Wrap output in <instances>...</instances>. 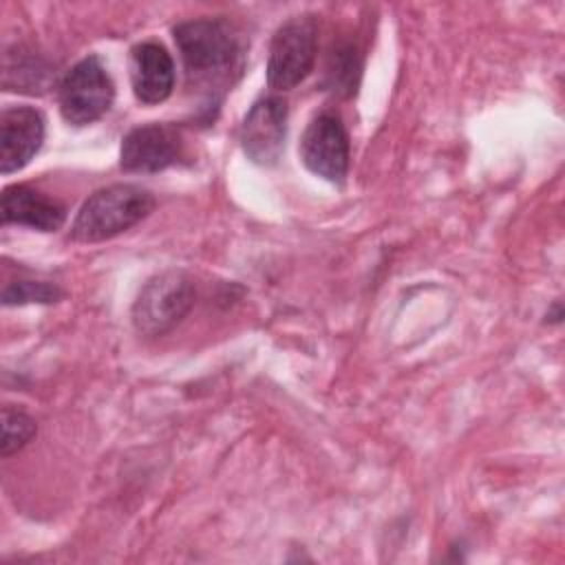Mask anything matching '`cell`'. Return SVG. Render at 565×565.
<instances>
[{"label": "cell", "mask_w": 565, "mask_h": 565, "mask_svg": "<svg viewBox=\"0 0 565 565\" xmlns=\"http://www.w3.org/2000/svg\"><path fill=\"white\" fill-rule=\"evenodd\" d=\"M188 86L201 88L212 104L232 86V75L243 66V44L223 18H194L172 26Z\"/></svg>", "instance_id": "6da1fadb"}, {"label": "cell", "mask_w": 565, "mask_h": 565, "mask_svg": "<svg viewBox=\"0 0 565 565\" xmlns=\"http://www.w3.org/2000/svg\"><path fill=\"white\" fill-rule=\"evenodd\" d=\"M157 201L150 190L135 183H113L93 192L79 207L71 238L77 243H102L143 221Z\"/></svg>", "instance_id": "7a4b0ae2"}, {"label": "cell", "mask_w": 565, "mask_h": 565, "mask_svg": "<svg viewBox=\"0 0 565 565\" xmlns=\"http://www.w3.org/2000/svg\"><path fill=\"white\" fill-rule=\"evenodd\" d=\"M196 285L183 269H166L143 282L132 302V324L143 338L170 333L194 307Z\"/></svg>", "instance_id": "3957f363"}, {"label": "cell", "mask_w": 565, "mask_h": 565, "mask_svg": "<svg viewBox=\"0 0 565 565\" xmlns=\"http://www.w3.org/2000/svg\"><path fill=\"white\" fill-rule=\"evenodd\" d=\"M318 20L313 13H300L285 20L271 42L267 55V84L276 90L296 88L316 64Z\"/></svg>", "instance_id": "277c9868"}, {"label": "cell", "mask_w": 565, "mask_h": 565, "mask_svg": "<svg viewBox=\"0 0 565 565\" xmlns=\"http://www.w3.org/2000/svg\"><path fill=\"white\" fill-rule=\"evenodd\" d=\"M115 99V82L97 55H88L71 66L60 86L57 104L66 124L88 126L104 117Z\"/></svg>", "instance_id": "5b68a950"}, {"label": "cell", "mask_w": 565, "mask_h": 565, "mask_svg": "<svg viewBox=\"0 0 565 565\" xmlns=\"http://www.w3.org/2000/svg\"><path fill=\"white\" fill-rule=\"evenodd\" d=\"M300 159L311 174L329 183L340 185L347 179L351 143L340 115L322 110L309 121L300 139Z\"/></svg>", "instance_id": "8992f818"}, {"label": "cell", "mask_w": 565, "mask_h": 565, "mask_svg": "<svg viewBox=\"0 0 565 565\" xmlns=\"http://www.w3.org/2000/svg\"><path fill=\"white\" fill-rule=\"evenodd\" d=\"M287 139V102L280 95H265L252 104L243 117L238 141L245 157L260 166L271 168L280 161Z\"/></svg>", "instance_id": "52a82bcc"}, {"label": "cell", "mask_w": 565, "mask_h": 565, "mask_svg": "<svg viewBox=\"0 0 565 565\" xmlns=\"http://www.w3.org/2000/svg\"><path fill=\"white\" fill-rule=\"evenodd\" d=\"M183 157L181 130L172 124H141L128 130L119 148V166L130 174L161 172Z\"/></svg>", "instance_id": "ba28073f"}, {"label": "cell", "mask_w": 565, "mask_h": 565, "mask_svg": "<svg viewBox=\"0 0 565 565\" xmlns=\"http://www.w3.org/2000/svg\"><path fill=\"white\" fill-rule=\"evenodd\" d=\"M44 115L33 106H11L0 115V172L22 170L42 148Z\"/></svg>", "instance_id": "9c48e42d"}, {"label": "cell", "mask_w": 565, "mask_h": 565, "mask_svg": "<svg viewBox=\"0 0 565 565\" xmlns=\"http://www.w3.org/2000/svg\"><path fill=\"white\" fill-rule=\"evenodd\" d=\"M132 93L141 104H161L174 88V62L159 42H139L130 51Z\"/></svg>", "instance_id": "30bf717a"}, {"label": "cell", "mask_w": 565, "mask_h": 565, "mask_svg": "<svg viewBox=\"0 0 565 565\" xmlns=\"http://www.w3.org/2000/svg\"><path fill=\"white\" fill-rule=\"evenodd\" d=\"M0 212L4 225H24L40 232H55L66 221V207L57 199L24 183L4 188Z\"/></svg>", "instance_id": "8fae6325"}, {"label": "cell", "mask_w": 565, "mask_h": 565, "mask_svg": "<svg viewBox=\"0 0 565 565\" xmlns=\"http://www.w3.org/2000/svg\"><path fill=\"white\" fill-rule=\"evenodd\" d=\"M362 60L360 49L353 42H340L331 49L329 62H327V79L329 88L338 95H353L360 82Z\"/></svg>", "instance_id": "7c38bea8"}, {"label": "cell", "mask_w": 565, "mask_h": 565, "mask_svg": "<svg viewBox=\"0 0 565 565\" xmlns=\"http://www.w3.org/2000/svg\"><path fill=\"white\" fill-rule=\"evenodd\" d=\"M35 433H38V426L31 415L13 406L2 408V441H0L2 457H11L13 452L22 450L35 437Z\"/></svg>", "instance_id": "4fadbf2b"}, {"label": "cell", "mask_w": 565, "mask_h": 565, "mask_svg": "<svg viewBox=\"0 0 565 565\" xmlns=\"http://www.w3.org/2000/svg\"><path fill=\"white\" fill-rule=\"evenodd\" d=\"M62 298V289L46 280H13L2 289V305H26L40 302L51 305Z\"/></svg>", "instance_id": "5bb4252c"}, {"label": "cell", "mask_w": 565, "mask_h": 565, "mask_svg": "<svg viewBox=\"0 0 565 565\" xmlns=\"http://www.w3.org/2000/svg\"><path fill=\"white\" fill-rule=\"evenodd\" d=\"M15 75V82L7 90H24V93H40L44 86L46 66L38 62L33 55L18 53L15 64L4 60V82Z\"/></svg>", "instance_id": "9a60e30c"}, {"label": "cell", "mask_w": 565, "mask_h": 565, "mask_svg": "<svg viewBox=\"0 0 565 565\" xmlns=\"http://www.w3.org/2000/svg\"><path fill=\"white\" fill-rule=\"evenodd\" d=\"M563 318V309H561V302H554V309L547 311V322H561Z\"/></svg>", "instance_id": "2e32d148"}]
</instances>
